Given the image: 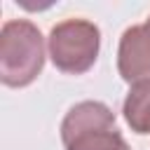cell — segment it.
<instances>
[{
  "instance_id": "6da1fadb",
  "label": "cell",
  "mask_w": 150,
  "mask_h": 150,
  "mask_svg": "<svg viewBox=\"0 0 150 150\" xmlns=\"http://www.w3.org/2000/svg\"><path fill=\"white\" fill-rule=\"evenodd\" d=\"M45 38L28 19H9L0 30V80L5 87L23 89L45 68Z\"/></svg>"
},
{
  "instance_id": "7a4b0ae2",
  "label": "cell",
  "mask_w": 150,
  "mask_h": 150,
  "mask_svg": "<svg viewBox=\"0 0 150 150\" xmlns=\"http://www.w3.org/2000/svg\"><path fill=\"white\" fill-rule=\"evenodd\" d=\"M61 141L66 150H131L117 117L103 101H80L61 120Z\"/></svg>"
},
{
  "instance_id": "3957f363",
  "label": "cell",
  "mask_w": 150,
  "mask_h": 150,
  "mask_svg": "<svg viewBox=\"0 0 150 150\" xmlns=\"http://www.w3.org/2000/svg\"><path fill=\"white\" fill-rule=\"evenodd\" d=\"M101 52V30L89 19H66L52 26L47 54L56 70L66 75H84L94 68Z\"/></svg>"
},
{
  "instance_id": "277c9868",
  "label": "cell",
  "mask_w": 150,
  "mask_h": 150,
  "mask_svg": "<svg viewBox=\"0 0 150 150\" xmlns=\"http://www.w3.org/2000/svg\"><path fill=\"white\" fill-rule=\"evenodd\" d=\"M117 73L129 84L150 80V16L122 33L117 45Z\"/></svg>"
},
{
  "instance_id": "5b68a950",
  "label": "cell",
  "mask_w": 150,
  "mask_h": 150,
  "mask_svg": "<svg viewBox=\"0 0 150 150\" xmlns=\"http://www.w3.org/2000/svg\"><path fill=\"white\" fill-rule=\"evenodd\" d=\"M122 115L134 134L150 136V80L129 84L122 103Z\"/></svg>"
}]
</instances>
